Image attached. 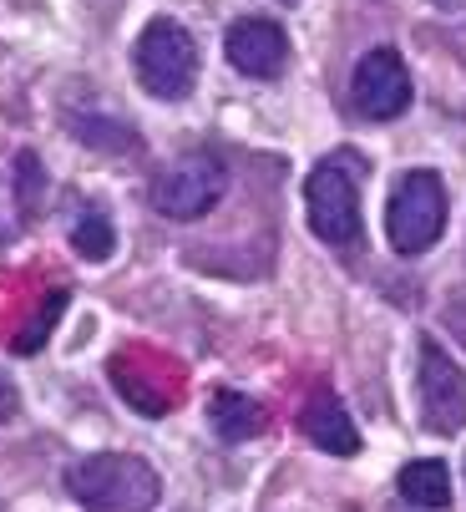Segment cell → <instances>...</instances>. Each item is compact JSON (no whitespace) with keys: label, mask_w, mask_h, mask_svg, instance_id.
<instances>
[{"label":"cell","mask_w":466,"mask_h":512,"mask_svg":"<svg viewBox=\"0 0 466 512\" xmlns=\"http://www.w3.org/2000/svg\"><path fill=\"white\" fill-rule=\"evenodd\" d=\"M66 492L87 512H152L163 497V477L132 452H97L66 467Z\"/></svg>","instance_id":"obj_1"},{"label":"cell","mask_w":466,"mask_h":512,"mask_svg":"<svg viewBox=\"0 0 466 512\" xmlns=\"http://www.w3.org/2000/svg\"><path fill=\"white\" fill-rule=\"evenodd\" d=\"M360 173H365V158L350 148L315 163V173L304 183V208H309L315 239H325V244L360 239Z\"/></svg>","instance_id":"obj_2"},{"label":"cell","mask_w":466,"mask_h":512,"mask_svg":"<svg viewBox=\"0 0 466 512\" xmlns=\"http://www.w3.org/2000/svg\"><path fill=\"white\" fill-rule=\"evenodd\" d=\"M446 213H451V198H446L441 173H431V168L401 173L391 203H385V234H391V249L406 254V259L426 254L446 229Z\"/></svg>","instance_id":"obj_3"},{"label":"cell","mask_w":466,"mask_h":512,"mask_svg":"<svg viewBox=\"0 0 466 512\" xmlns=\"http://www.w3.org/2000/svg\"><path fill=\"white\" fill-rule=\"evenodd\" d=\"M132 66H137V82L158 102H183L198 82V46L178 21H152L137 36Z\"/></svg>","instance_id":"obj_4"},{"label":"cell","mask_w":466,"mask_h":512,"mask_svg":"<svg viewBox=\"0 0 466 512\" xmlns=\"http://www.w3.org/2000/svg\"><path fill=\"white\" fill-rule=\"evenodd\" d=\"M223 188H228V173H223L218 153H183L152 178V208L163 218L188 224V218H203L223 198Z\"/></svg>","instance_id":"obj_5"},{"label":"cell","mask_w":466,"mask_h":512,"mask_svg":"<svg viewBox=\"0 0 466 512\" xmlns=\"http://www.w3.org/2000/svg\"><path fill=\"white\" fill-rule=\"evenodd\" d=\"M416 401H421V421L441 436H456L466 426V376L461 365L436 345L421 340V360H416Z\"/></svg>","instance_id":"obj_6"},{"label":"cell","mask_w":466,"mask_h":512,"mask_svg":"<svg viewBox=\"0 0 466 512\" xmlns=\"http://www.w3.org/2000/svg\"><path fill=\"white\" fill-rule=\"evenodd\" d=\"M350 97L355 112L370 122H396L411 107V71L401 61L396 46H375L355 61V77H350Z\"/></svg>","instance_id":"obj_7"},{"label":"cell","mask_w":466,"mask_h":512,"mask_svg":"<svg viewBox=\"0 0 466 512\" xmlns=\"http://www.w3.org/2000/svg\"><path fill=\"white\" fill-rule=\"evenodd\" d=\"M223 56L233 71H244L254 82H274L279 71L289 66V36L279 21H264V16H244L233 21L228 36H223Z\"/></svg>","instance_id":"obj_8"},{"label":"cell","mask_w":466,"mask_h":512,"mask_svg":"<svg viewBox=\"0 0 466 512\" xmlns=\"http://www.w3.org/2000/svg\"><path fill=\"white\" fill-rule=\"evenodd\" d=\"M299 431H304L320 452H330V457H355V452H360V431H355L350 411L340 406V396H335L330 386H320L315 396L304 401Z\"/></svg>","instance_id":"obj_9"},{"label":"cell","mask_w":466,"mask_h":512,"mask_svg":"<svg viewBox=\"0 0 466 512\" xmlns=\"http://www.w3.org/2000/svg\"><path fill=\"white\" fill-rule=\"evenodd\" d=\"M208 421H213V431L223 436V442H249V436L264 431L269 416H264L259 401H249V396H239V391H213Z\"/></svg>","instance_id":"obj_10"},{"label":"cell","mask_w":466,"mask_h":512,"mask_svg":"<svg viewBox=\"0 0 466 512\" xmlns=\"http://www.w3.org/2000/svg\"><path fill=\"white\" fill-rule=\"evenodd\" d=\"M401 497L416 502V507H426V512H441V507L451 502V472H446V462H436V457L406 462V472H401Z\"/></svg>","instance_id":"obj_11"},{"label":"cell","mask_w":466,"mask_h":512,"mask_svg":"<svg viewBox=\"0 0 466 512\" xmlns=\"http://www.w3.org/2000/svg\"><path fill=\"white\" fill-rule=\"evenodd\" d=\"M71 244H76V254H82V259H107L112 244H117L112 218H102V213H82V218L71 224Z\"/></svg>","instance_id":"obj_12"},{"label":"cell","mask_w":466,"mask_h":512,"mask_svg":"<svg viewBox=\"0 0 466 512\" xmlns=\"http://www.w3.org/2000/svg\"><path fill=\"white\" fill-rule=\"evenodd\" d=\"M61 300H66V295H51V300L41 305L36 325H26V330H21V340H16V350H21V355H36V350L46 345V330L56 325V315H61Z\"/></svg>","instance_id":"obj_13"},{"label":"cell","mask_w":466,"mask_h":512,"mask_svg":"<svg viewBox=\"0 0 466 512\" xmlns=\"http://www.w3.org/2000/svg\"><path fill=\"white\" fill-rule=\"evenodd\" d=\"M76 127L92 132V137H87L92 148H117V153H132V148H137V137H132L127 127H107V122H76Z\"/></svg>","instance_id":"obj_14"},{"label":"cell","mask_w":466,"mask_h":512,"mask_svg":"<svg viewBox=\"0 0 466 512\" xmlns=\"http://www.w3.org/2000/svg\"><path fill=\"white\" fill-rule=\"evenodd\" d=\"M0 416H16V391L6 386V376H0Z\"/></svg>","instance_id":"obj_15"},{"label":"cell","mask_w":466,"mask_h":512,"mask_svg":"<svg viewBox=\"0 0 466 512\" xmlns=\"http://www.w3.org/2000/svg\"><path fill=\"white\" fill-rule=\"evenodd\" d=\"M436 6H446V11H456V6H466V0H436Z\"/></svg>","instance_id":"obj_16"}]
</instances>
